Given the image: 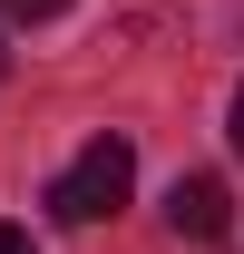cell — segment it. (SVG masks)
<instances>
[{
    "label": "cell",
    "mask_w": 244,
    "mask_h": 254,
    "mask_svg": "<svg viewBox=\"0 0 244 254\" xmlns=\"http://www.w3.org/2000/svg\"><path fill=\"white\" fill-rule=\"evenodd\" d=\"M235 157H244V88H235Z\"/></svg>",
    "instance_id": "5b68a950"
},
{
    "label": "cell",
    "mask_w": 244,
    "mask_h": 254,
    "mask_svg": "<svg viewBox=\"0 0 244 254\" xmlns=\"http://www.w3.org/2000/svg\"><path fill=\"white\" fill-rule=\"evenodd\" d=\"M0 254H39V245H30V225H0Z\"/></svg>",
    "instance_id": "277c9868"
},
{
    "label": "cell",
    "mask_w": 244,
    "mask_h": 254,
    "mask_svg": "<svg viewBox=\"0 0 244 254\" xmlns=\"http://www.w3.org/2000/svg\"><path fill=\"white\" fill-rule=\"evenodd\" d=\"M0 68H10V59H0Z\"/></svg>",
    "instance_id": "8992f818"
},
{
    "label": "cell",
    "mask_w": 244,
    "mask_h": 254,
    "mask_svg": "<svg viewBox=\"0 0 244 254\" xmlns=\"http://www.w3.org/2000/svg\"><path fill=\"white\" fill-rule=\"evenodd\" d=\"M68 0H0V20H59Z\"/></svg>",
    "instance_id": "3957f363"
},
{
    "label": "cell",
    "mask_w": 244,
    "mask_h": 254,
    "mask_svg": "<svg viewBox=\"0 0 244 254\" xmlns=\"http://www.w3.org/2000/svg\"><path fill=\"white\" fill-rule=\"evenodd\" d=\"M225 215H235V195H225V176H176V195H166V225H176V235L215 245V235H225Z\"/></svg>",
    "instance_id": "7a4b0ae2"
},
{
    "label": "cell",
    "mask_w": 244,
    "mask_h": 254,
    "mask_svg": "<svg viewBox=\"0 0 244 254\" xmlns=\"http://www.w3.org/2000/svg\"><path fill=\"white\" fill-rule=\"evenodd\" d=\"M127 186H137V147H127V137H88V147L59 166L49 215H59V225H98V215L127 205Z\"/></svg>",
    "instance_id": "6da1fadb"
}]
</instances>
